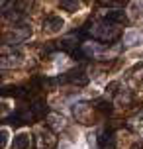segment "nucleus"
Returning <instances> with one entry per match:
<instances>
[{
  "label": "nucleus",
  "instance_id": "f257e3e1",
  "mask_svg": "<svg viewBox=\"0 0 143 149\" xmlns=\"http://www.w3.org/2000/svg\"><path fill=\"white\" fill-rule=\"evenodd\" d=\"M81 36H88V37H92V39L100 41V43H114V41H118V39L121 37V31H120V28H118L116 24L100 20V22L92 24L90 30L83 28Z\"/></svg>",
  "mask_w": 143,
  "mask_h": 149
},
{
  "label": "nucleus",
  "instance_id": "f03ea898",
  "mask_svg": "<svg viewBox=\"0 0 143 149\" xmlns=\"http://www.w3.org/2000/svg\"><path fill=\"white\" fill-rule=\"evenodd\" d=\"M59 82H73V84H78V86H83L88 82V77L84 73L83 69H75V71H69L65 77H61Z\"/></svg>",
  "mask_w": 143,
  "mask_h": 149
},
{
  "label": "nucleus",
  "instance_id": "7ed1b4c3",
  "mask_svg": "<svg viewBox=\"0 0 143 149\" xmlns=\"http://www.w3.org/2000/svg\"><path fill=\"white\" fill-rule=\"evenodd\" d=\"M104 20L110 22V24H116V26H128V22H129L128 16H126V12L120 10V8H112V10L104 16Z\"/></svg>",
  "mask_w": 143,
  "mask_h": 149
},
{
  "label": "nucleus",
  "instance_id": "20e7f679",
  "mask_svg": "<svg viewBox=\"0 0 143 149\" xmlns=\"http://www.w3.org/2000/svg\"><path fill=\"white\" fill-rule=\"evenodd\" d=\"M98 149H116V137H114L112 130H106L98 137Z\"/></svg>",
  "mask_w": 143,
  "mask_h": 149
},
{
  "label": "nucleus",
  "instance_id": "39448f33",
  "mask_svg": "<svg viewBox=\"0 0 143 149\" xmlns=\"http://www.w3.org/2000/svg\"><path fill=\"white\" fill-rule=\"evenodd\" d=\"M43 26H45V30H47V31L55 33V31H59L61 28H63V20H61L59 16H49V18L45 20V24H43Z\"/></svg>",
  "mask_w": 143,
  "mask_h": 149
},
{
  "label": "nucleus",
  "instance_id": "423d86ee",
  "mask_svg": "<svg viewBox=\"0 0 143 149\" xmlns=\"http://www.w3.org/2000/svg\"><path fill=\"white\" fill-rule=\"evenodd\" d=\"M30 147V135L28 134H20L14 137V149H28Z\"/></svg>",
  "mask_w": 143,
  "mask_h": 149
},
{
  "label": "nucleus",
  "instance_id": "0eeeda50",
  "mask_svg": "<svg viewBox=\"0 0 143 149\" xmlns=\"http://www.w3.org/2000/svg\"><path fill=\"white\" fill-rule=\"evenodd\" d=\"M96 2L108 8H118V6H126L128 4V0H96Z\"/></svg>",
  "mask_w": 143,
  "mask_h": 149
},
{
  "label": "nucleus",
  "instance_id": "6e6552de",
  "mask_svg": "<svg viewBox=\"0 0 143 149\" xmlns=\"http://www.w3.org/2000/svg\"><path fill=\"white\" fill-rule=\"evenodd\" d=\"M135 149H143V147H135Z\"/></svg>",
  "mask_w": 143,
  "mask_h": 149
}]
</instances>
